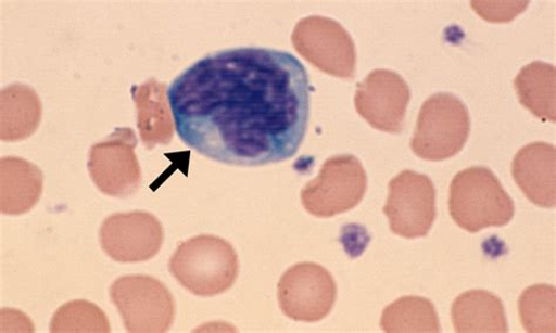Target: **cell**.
Here are the masks:
<instances>
[{
  "label": "cell",
  "mask_w": 556,
  "mask_h": 333,
  "mask_svg": "<svg viewBox=\"0 0 556 333\" xmlns=\"http://www.w3.org/2000/svg\"><path fill=\"white\" fill-rule=\"evenodd\" d=\"M137 108L138 128L144 148L169 144L174 137V119L167 99V86L152 78L130 89Z\"/></svg>",
  "instance_id": "5bb4252c"
},
{
  "label": "cell",
  "mask_w": 556,
  "mask_h": 333,
  "mask_svg": "<svg viewBox=\"0 0 556 333\" xmlns=\"http://www.w3.org/2000/svg\"><path fill=\"white\" fill-rule=\"evenodd\" d=\"M514 200L500 179L486 167H471L457 174L450 187V214L468 233L504 227L515 217Z\"/></svg>",
  "instance_id": "3957f363"
},
{
  "label": "cell",
  "mask_w": 556,
  "mask_h": 333,
  "mask_svg": "<svg viewBox=\"0 0 556 333\" xmlns=\"http://www.w3.org/2000/svg\"><path fill=\"white\" fill-rule=\"evenodd\" d=\"M452 322L455 330L465 332H508L504 304L494 294L471 291L453 303Z\"/></svg>",
  "instance_id": "e0dca14e"
},
{
  "label": "cell",
  "mask_w": 556,
  "mask_h": 333,
  "mask_svg": "<svg viewBox=\"0 0 556 333\" xmlns=\"http://www.w3.org/2000/svg\"><path fill=\"white\" fill-rule=\"evenodd\" d=\"M102 251L118 264H142L155 257L165 240L163 223L149 212L116 213L99 233Z\"/></svg>",
  "instance_id": "8fae6325"
},
{
  "label": "cell",
  "mask_w": 556,
  "mask_h": 333,
  "mask_svg": "<svg viewBox=\"0 0 556 333\" xmlns=\"http://www.w3.org/2000/svg\"><path fill=\"white\" fill-rule=\"evenodd\" d=\"M137 146V135L127 127L115 128L106 139L93 144L87 168L102 194L128 198L140 190L142 172Z\"/></svg>",
  "instance_id": "ba28073f"
},
{
  "label": "cell",
  "mask_w": 556,
  "mask_h": 333,
  "mask_svg": "<svg viewBox=\"0 0 556 333\" xmlns=\"http://www.w3.org/2000/svg\"><path fill=\"white\" fill-rule=\"evenodd\" d=\"M50 331L61 332H111L108 316L94 303L84 299L64 304L52 317Z\"/></svg>",
  "instance_id": "ffe728a7"
},
{
  "label": "cell",
  "mask_w": 556,
  "mask_h": 333,
  "mask_svg": "<svg viewBox=\"0 0 556 333\" xmlns=\"http://www.w3.org/2000/svg\"><path fill=\"white\" fill-rule=\"evenodd\" d=\"M380 325L386 332H439L441 323L433 304L422 297L408 296L390 304Z\"/></svg>",
  "instance_id": "d6986e66"
},
{
  "label": "cell",
  "mask_w": 556,
  "mask_h": 333,
  "mask_svg": "<svg viewBox=\"0 0 556 333\" xmlns=\"http://www.w3.org/2000/svg\"><path fill=\"white\" fill-rule=\"evenodd\" d=\"M368 188L367 172L354 155H336L321 166L318 177L301 192L304 209L319 219L354 209Z\"/></svg>",
  "instance_id": "8992f818"
},
{
  "label": "cell",
  "mask_w": 556,
  "mask_h": 333,
  "mask_svg": "<svg viewBox=\"0 0 556 333\" xmlns=\"http://www.w3.org/2000/svg\"><path fill=\"white\" fill-rule=\"evenodd\" d=\"M519 315L529 332H555V287L536 284L526 289L519 299Z\"/></svg>",
  "instance_id": "44dd1931"
},
{
  "label": "cell",
  "mask_w": 556,
  "mask_h": 333,
  "mask_svg": "<svg viewBox=\"0 0 556 333\" xmlns=\"http://www.w3.org/2000/svg\"><path fill=\"white\" fill-rule=\"evenodd\" d=\"M556 150L547 142L527 144L511 164V176L521 192L543 208H554Z\"/></svg>",
  "instance_id": "4fadbf2b"
},
{
  "label": "cell",
  "mask_w": 556,
  "mask_h": 333,
  "mask_svg": "<svg viewBox=\"0 0 556 333\" xmlns=\"http://www.w3.org/2000/svg\"><path fill=\"white\" fill-rule=\"evenodd\" d=\"M409 99V87L396 72L375 69L357 85L355 106L361 117L374 128L400 135Z\"/></svg>",
  "instance_id": "7c38bea8"
},
{
  "label": "cell",
  "mask_w": 556,
  "mask_h": 333,
  "mask_svg": "<svg viewBox=\"0 0 556 333\" xmlns=\"http://www.w3.org/2000/svg\"><path fill=\"white\" fill-rule=\"evenodd\" d=\"M312 85L296 56L267 48L211 53L168 91L175 129L187 148L238 167L283 163L302 146Z\"/></svg>",
  "instance_id": "6da1fadb"
},
{
  "label": "cell",
  "mask_w": 556,
  "mask_h": 333,
  "mask_svg": "<svg viewBox=\"0 0 556 333\" xmlns=\"http://www.w3.org/2000/svg\"><path fill=\"white\" fill-rule=\"evenodd\" d=\"M125 329L131 333H163L173 325L175 302L169 289L149 274H127L110 289Z\"/></svg>",
  "instance_id": "5b68a950"
},
{
  "label": "cell",
  "mask_w": 556,
  "mask_h": 333,
  "mask_svg": "<svg viewBox=\"0 0 556 333\" xmlns=\"http://www.w3.org/2000/svg\"><path fill=\"white\" fill-rule=\"evenodd\" d=\"M291 42L306 62L325 74L341 79L355 78V42L339 22L320 16L303 18L295 26Z\"/></svg>",
  "instance_id": "52a82bcc"
},
{
  "label": "cell",
  "mask_w": 556,
  "mask_h": 333,
  "mask_svg": "<svg viewBox=\"0 0 556 333\" xmlns=\"http://www.w3.org/2000/svg\"><path fill=\"white\" fill-rule=\"evenodd\" d=\"M42 105L33 87L14 82L0 92V139L4 142L26 140L37 132Z\"/></svg>",
  "instance_id": "2e32d148"
},
{
  "label": "cell",
  "mask_w": 556,
  "mask_h": 333,
  "mask_svg": "<svg viewBox=\"0 0 556 333\" xmlns=\"http://www.w3.org/2000/svg\"><path fill=\"white\" fill-rule=\"evenodd\" d=\"M278 303L291 320L315 323L332 311L338 286L324 267L303 262L288 269L278 282Z\"/></svg>",
  "instance_id": "30bf717a"
},
{
  "label": "cell",
  "mask_w": 556,
  "mask_h": 333,
  "mask_svg": "<svg viewBox=\"0 0 556 333\" xmlns=\"http://www.w3.org/2000/svg\"><path fill=\"white\" fill-rule=\"evenodd\" d=\"M43 191V174L18 156L0 158V212L20 216L33 210Z\"/></svg>",
  "instance_id": "9a60e30c"
},
{
  "label": "cell",
  "mask_w": 556,
  "mask_h": 333,
  "mask_svg": "<svg viewBox=\"0 0 556 333\" xmlns=\"http://www.w3.org/2000/svg\"><path fill=\"white\" fill-rule=\"evenodd\" d=\"M393 234L404 239L426 238L435 216V188L426 174L403 170L389 183L383 209Z\"/></svg>",
  "instance_id": "9c48e42d"
},
{
  "label": "cell",
  "mask_w": 556,
  "mask_h": 333,
  "mask_svg": "<svg viewBox=\"0 0 556 333\" xmlns=\"http://www.w3.org/2000/svg\"><path fill=\"white\" fill-rule=\"evenodd\" d=\"M169 271L190 294L213 297L237 282L239 256L225 239L199 235L179 245L169 259Z\"/></svg>",
  "instance_id": "7a4b0ae2"
},
{
  "label": "cell",
  "mask_w": 556,
  "mask_h": 333,
  "mask_svg": "<svg viewBox=\"0 0 556 333\" xmlns=\"http://www.w3.org/2000/svg\"><path fill=\"white\" fill-rule=\"evenodd\" d=\"M470 129V114L463 101L438 93L421 106L412 149L422 161L444 162L464 149Z\"/></svg>",
  "instance_id": "277c9868"
},
{
  "label": "cell",
  "mask_w": 556,
  "mask_h": 333,
  "mask_svg": "<svg viewBox=\"0 0 556 333\" xmlns=\"http://www.w3.org/2000/svg\"><path fill=\"white\" fill-rule=\"evenodd\" d=\"M555 66L534 62L525 66L515 80L521 105L536 118L555 123Z\"/></svg>",
  "instance_id": "ac0fdd59"
}]
</instances>
